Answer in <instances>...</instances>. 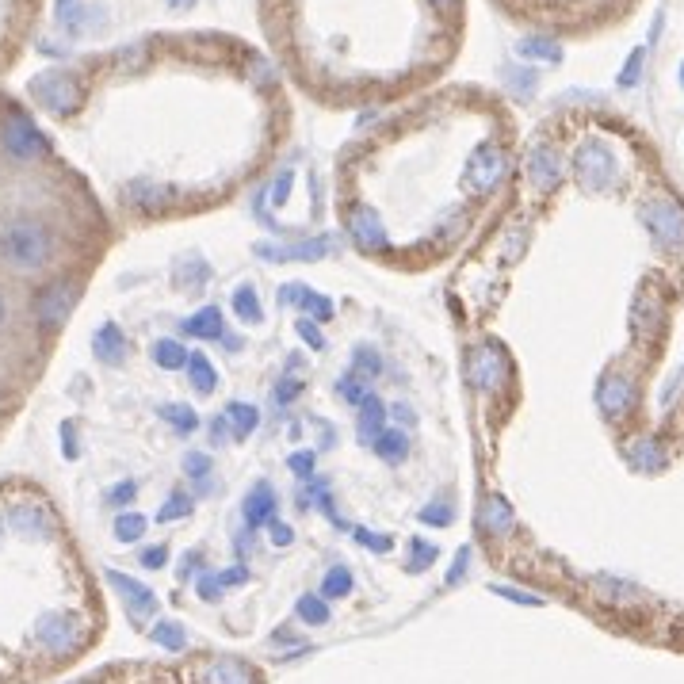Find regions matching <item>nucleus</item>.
<instances>
[{
  "label": "nucleus",
  "instance_id": "1",
  "mask_svg": "<svg viewBox=\"0 0 684 684\" xmlns=\"http://www.w3.org/2000/svg\"><path fill=\"white\" fill-rule=\"evenodd\" d=\"M58 241L39 218H12L0 226V260L12 272H39L54 260Z\"/></svg>",
  "mask_w": 684,
  "mask_h": 684
},
{
  "label": "nucleus",
  "instance_id": "40",
  "mask_svg": "<svg viewBox=\"0 0 684 684\" xmlns=\"http://www.w3.org/2000/svg\"><path fill=\"white\" fill-rule=\"evenodd\" d=\"M184 471L188 478H195L203 490H207V474H211V455H203V451H188L184 455Z\"/></svg>",
  "mask_w": 684,
  "mask_h": 684
},
{
  "label": "nucleus",
  "instance_id": "57",
  "mask_svg": "<svg viewBox=\"0 0 684 684\" xmlns=\"http://www.w3.org/2000/svg\"><path fill=\"white\" fill-rule=\"evenodd\" d=\"M295 394H299V379H287V383L276 390V402H291Z\"/></svg>",
  "mask_w": 684,
  "mask_h": 684
},
{
  "label": "nucleus",
  "instance_id": "26",
  "mask_svg": "<svg viewBox=\"0 0 684 684\" xmlns=\"http://www.w3.org/2000/svg\"><path fill=\"white\" fill-rule=\"evenodd\" d=\"M226 425H230V432H234L237 440H245V436L257 432V425H260L257 406H249V402H230V406H226Z\"/></svg>",
  "mask_w": 684,
  "mask_h": 684
},
{
  "label": "nucleus",
  "instance_id": "6",
  "mask_svg": "<svg viewBox=\"0 0 684 684\" xmlns=\"http://www.w3.org/2000/svg\"><path fill=\"white\" fill-rule=\"evenodd\" d=\"M0 142H4L8 157H16V161H43L46 153H50L46 134L35 127L31 115H23V111H8V115H4V123H0Z\"/></svg>",
  "mask_w": 684,
  "mask_h": 684
},
{
  "label": "nucleus",
  "instance_id": "31",
  "mask_svg": "<svg viewBox=\"0 0 684 684\" xmlns=\"http://www.w3.org/2000/svg\"><path fill=\"white\" fill-rule=\"evenodd\" d=\"M234 310L241 321H260V299H257V287H253V283H241L234 291Z\"/></svg>",
  "mask_w": 684,
  "mask_h": 684
},
{
  "label": "nucleus",
  "instance_id": "2",
  "mask_svg": "<svg viewBox=\"0 0 684 684\" xmlns=\"http://www.w3.org/2000/svg\"><path fill=\"white\" fill-rule=\"evenodd\" d=\"M27 92L50 115H73L85 104V88H81V81L69 69H43V73H35Z\"/></svg>",
  "mask_w": 684,
  "mask_h": 684
},
{
  "label": "nucleus",
  "instance_id": "29",
  "mask_svg": "<svg viewBox=\"0 0 684 684\" xmlns=\"http://www.w3.org/2000/svg\"><path fill=\"white\" fill-rule=\"evenodd\" d=\"M188 375H192V386L199 390V394H211L214 386H218V371L211 367V360L207 356H188Z\"/></svg>",
  "mask_w": 684,
  "mask_h": 684
},
{
  "label": "nucleus",
  "instance_id": "52",
  "mask_svg": "<svg viewBox=\"0 0 684 684\" xmlns=\"http://www.w3.org/2000/svg\"><path fill=\"white\" fill-rule=\"evenodd\" d=\"M176 272H180V279H184V283H203V279H207V264H203V260H192L188 268L180 264Z\"/></svg>",
  "mask_w": 684,
  "mask_h": 684
},
{
  "label": "nucleus",
  "instance_id": "37",
  "mask_svg": "<svg viewBox=\"0 0 684 684\" xmlns=\"http://www.w3.org/2000/svg\"><path fill=\"white\" fill-rule=\"evenodd\" d=\"M157 413H161V417H165V421H169L176 432H184V436H188V432L199 425V417H195L192 406H161Z\"/></svg>",
  "mask_w": 684,
  "mask_h": 684
},
{
  "label": "nucleus",
  "instance_id": "61",
  "mask_svg": "<svg viewBox=\"0 0 684 684\" xmlns=\"http://www.w3.org/2000/svg\"><path fill=\"white\" fill-rule=\"evenodd\" d=\"M169 4H172V8H192L195 0H169Z\"/></svg>",
  "mask_w": 684,
  "mask_h": 684
},
{
  "label": "nucleus",
  "instance_id": "56",
  "mask_svg": "<svg viewBox=\"0 0 684 684\" xmlns=\"http://www.w3.org/2000/svg\"><path fill=\"white\" fill-rule=\"evenodd\" d=\"M493 593H501V597H509V600H520V604H539V597H528V593H516V589H509V585H497Z\"/></svg>",
  "mask_w": 684,
  "mask_h": 684
},
{
  "label": "nucleus",
  "instance_id": "17",
  "mask_svg": "<svg viewBox=\"0 0 684 684\" xmlns=\"http://www.w3.org/2000/svg\"><path fill=\"white\" fill-rule=\"evenodd\" d=\"M92 352H96V360L107 367L123 364V356H127V337H123V329H119L115 321L100 325L96 337H92Z\"/></svg>",
  "mask_w": 684,
  "mask_h": 684
},
{
  "label": "nucleus",
  "instance_id": "8",
  "mask_svg": "<svg viewBox=\"0 0 684 684\" xmlns=\"http://www.w3.org/2000/svg\"><path fill=\"white\" fill-rule=\"evenodd\" d=\"M77 302H81V287L69 283V279H54V283H46L43 291H39L35 314H39V321H43L46 329H58L77 310Z\"/></svg>",
  "mask_w": 684,
  "mask_h": 684
},
{
  "label": "nucleus",
  "instance_id": "9",
  "mask_svg": "<svg viewBox=\"0 0 684 684\" xmlns=\"http://www.w3.org/2000/svg\"><path fill=\"white\" fill-rule=\"evenodd\" d=\"M8 528L23 539H50L54 535V516L43 501H12L8 505Z\"/></svg>",
  "mask_w": 684,
  "mask_h": 684
},
{
  "label": "nucleus",
  "instance_id": "41",
  "mask_svg": "<svg viewBox=\"0 0 684 684\" xmlns=\"http://www.w3.org/2000/svg\"><path fill=\"white\" fill-rule=\"evenodd\" d=\"M642 62H646V50H642V46H635V50H631V58H627V65H623V73H620V85L623 88H635V85H639Z\"/></svg>",
  "mask_w": 684,
  "mask_h": 684
},
{
  "label": "nucleus",
  "instance_id": "7",
  "mask_svg": "<svg viewBox=\"0 0 684 684\" xmlns=\"http://www.w3.org/2000/svg\"><path fill=\"white\" fill-rule=\"evenodd\" d=\"M505 169H509L505 150H501L497 142H482V146L471 153V161H467V169L459 176V184H463L471 195H490L493 188L501 184Z\"/></svg>",
  "mask_w": 684,
  "mask_h": 684
},
{
  "label": "nucleus",
  "instance_id": "38",
  "mask_svg": "<svg viewBox=\"0 0 684 684\" xmlns=\"http://www.w3.org/2000/svg\"><path fill=\"white\" fill-rule=\"evenodd\" d=\"M142 532H146V516L123 513L115 520V539H119V543H134V539H142Z\"/></svg>",
  "mask_w": 684,
  "mask_h": 684
},
{
  "label": "nucleus",
  "instance_id": "62",
  "mask_svg": "<svg viewBox=\"0 0 684 684\" xmlns=\"http://www.w3.org/2000/svg\"><path fill=\"white\" fill-rule=\"evenodd\" d=\"M681 88H684V62H681Z\"/></svg>",
  "mask_w": 684,
  "mask_h": 684
},
{
  "label": "nucleus",
  "instance_id": "43",
  "mask_svg": "<svg viewBox=\"0 0 684 684\" xmlns=\"http://www.w3.org/2000/svg\"><path fill=\"white\" fill-rule=\"evenodd\" d=\"M356 543L367 547V551H375V555H386V551L394 547V539H390V535H375V532H367V528H356Z\"/></svg>",
  "mask_w": 684,
  "mask_h": 684
},
{
  "label": "nucleus",
  "instance_id": "30",
  "mask_svg": "<svg viewBox=\"0 0 684 684\" xmlns=\"http://www.w3.org/2000/svg\"><path fill=\"white\" fill-rule=\"evenodd\" d=\"M299 620L310 623V627H325L329 623V604H325V597H318V593L299 597Z\"/></svg>",
  "mask_w": 684,
  "mask_h": 684
},
{
  "label": "nucleus",
  "instance_id": "14",
  "mask_svg": "<svg viewBox=\"0 0 684 684\" xmlns=\"http://www.w3.org/2000/svg\"><path fill=\"white\" fill-rule=\"evenodd\" d=\"M528 180L535 192H555L562 184V157L555 146H535L528 153Z\"/></svg>",
  "mask_w": 684,
  "mask_h": 684
},
{
  "label": "nucleus",
  "instance_id": "21",
  "mask_svg": "<svg viewBox=\"0 0 684 684\" xmlns=\"http://www.w3.org/2000/svg\"><path fill=\"white\" fill-rule=\"evenodd\" d=\"M283 302H299L302 314H306L310 321L333 318V302L314 295V291H310V287H302V283H287V287H283Z\"/></svg>",
  "mask_w": 684,
  "mask_h": 684
},
{
  "label": "nucleus",
  "instance_id": "47",
  "mask_svg": "<svg viewBox=\"0 0 684 684\" xmlns=\"http://www.w3.org/2000/svg\"><path fill=\"white\" fill-rule=\"evenodd\" d=\"M291 184H295V172L283 169L276 176V184H272V199H276V203H287V199H291Z\"/></svg>",
  "mask_w": 684,
  "mask_h": 684
},
{
  "label": "nucleus",
  "instance_id": "12",
  "mask_svg": "<svg viewBox=\"0 0 684 684\" xmlns=\"http://www.w3.org/2000/svg\"><path fill=\"white\" fill-rule=\"evenodd\" d=\"M107 585L123 597V604L130 608V616H134V620H146V616L157 612V597H153L142 581L127 578V574H119V570H107Z\"/></svg>",
  "mask_w": 684,
  "mask_h": 684
},
{
  "label": "nucleus",
  "instance_id": "5",
  "mask_svg": "<svg viewBox=\"0 0 684 684\" xmlns=\"http://www.w3.org/2000/svg\"><path fill=\"white\" fill-rule=\"evenodd\" d=\"M85 635H88L85 620L73 616V612H46L43 620L35 623V639H39V646L50 650L54 658L77 654V650L85 646Z\"/></svg>",
  "mask_w": 684,
  "mask_h": 684
},
{
  "label": "nucleus",
  "instance_id": "58",
  "mask_svg": "<svg viewBox=\"0 0 684 684\" xmlns=\"http://www.w3.org/2000/svg\"><path fill=\"white\" fill-rule=\"evenodd\" d=\"M249 578V574H245V570H241V566H234V570H226V574H222V585H241V581Z\"/></svg>",
  "mask_w": 684,
  "mask_h": 684
},
{
  "label": "nucleus",
  "instance_id": "34",
  "mask_svg": "<svg viewBox=\"0 0 684 684\" xmlns=\"http://www.w3.org/2000/svg\"><path fill=\"white\" fill-rule=\"evenodd\" d=\"M352 593V574L348 566H333L321 581V597H348Z\"/></svg>",
  "mask_w": 684,
  "mask_h": 684
},
{
  "label": "nucleus",
  "instance_id": "27",
  "mask_svg": "<svg viewBox=\"0 0 684 684\" xmlns=\"http://www.w3.org/2000/svg\"><path fill=\"white\" fill-rule=\"evenodd\" d=\"M150 352H153V364L165 367V371H180V367H188V348H184L180 341H172V337L157 341Z\"/></svg>",
  "mask_w": 684,
  "mask_h": 684
},
{
  "label": "nucleus",
  "instance_id": "13",
  "mask_svg": "<svg viewBox=\"0 0 684 684\" xmlns=\"http://www.w3.org/2000/svg\"><path fill=\"white\" fill-rule=\"evenodd\" d=\"M471 379L478 390H497V386L509 379V364H505V352L497 344L478 348L471 360Z\"/></svg>",
  "mask_w": 684,
  "mask_h": 684
},
{
  "label": "nucleus",
  "instance_id": "39",
  "mask_svg": "<svg viewBox=\"0 0 684 684\" xmlns=\"http://www.w3.org/2000/svg\"><path fill=\"white\" fill-rule=\"evenodd\" d=\"M432 558H436V547L425 543V539H413V543H409V574L428 570V566H432Z\"/></svg>",
  "mask_w": 684,
  "mask_h": 684
},
{
  "label": "nucleus",
  "instance_id": "19",
  "mask_svg": "<svg viewBox=\"0 0 684 684\" xmlns=\"http://www.w3.org/2000/svg\"><path fill=\"white\" fill-rule=\"evenodd\" d=\"M127 203L130 207H138V211H161L165 203H172V188L165 184H153V180H134L127 184Z\"/></svg>",
  "mask_w": 684,
  "mask_h": 684
},
{
  "label": "nucleus",
  "instance_id": "42",
  "mask_svg": "<svg viewBox=\"0 0 684 684\" xmlns=\"http://www.w3.org/2000/svg\"><path fill=\"white\" fill-rule=\"evenodd\" d=\"M192 513V497H169V505H161V513H157V520L161 524H169V520H180V516H188Z\"/></svg>",
  "mask_w": 684,
  "mask_h": 684
},
{
  "label": "nucleus",
  "instance_id": "55",
  "mask_svg": "<svg viewBox=\"0 0 684 684\" xmlns=\"http://www.w3.org/2000/svg\"><path fill=\"white\" fill-rule=\"evenodd\" d=\"M467 562H471V547L459 551V558H455V566H451V574H448V585H455V581L467 574Z\"/></svg>",
  "mask_w": 684,
  "mask_h": 684
},
{
  "label": "nucleus",
  "instance_id": "51",
  "mask_svg": "<svg viewBox=\"0 0 684 684\" xmlns=\"http://www.w3.org/2000/svg\"><path fill=\"white\" fill-rule=\"evenodd\" d=\"M268 539H272L276 547H287V543L295 539V532H291V528H287L283 520H268Z\"/></svg>",
  "mask_w": 684,
  "mask_h": 684
},
{
  "label": "nucleus",
  "instance_id": "48",
  "mask_svg": "<svg viewBox=\"0 0 684 684\" xmlns=\"http://www.w3.org/2000/svg\"><path fill=\"white\" fill-rule=\"evenodd\" d=\"M134 493H138L134 482H119V486H111V490H107V505H130V501H134Z\"/></svg>",
  "mask_w": 684,
  "mask_h": 684
},
{
  "label": "nucleus",
  "instance_id": "44",
  "mask_svg": "<svg viewBox=\"0 0 684 684\" xmlns=\"http://www.w3.org/2000/svg\"><path fill=\"white\" fill-rule=\"evenodd\" d=\"M421 520H425V524H432V528H444V524H451V505H448V501L425 505V509H421Z\"/></svg>",
  "mask_w": 684,
  "mask_h": 684
},
{
  "label": "nucleus",
  "instance_id": "33",
  "mask_svg": "<svg viewBox=\"0 0 684 684\" xmlns=\"http://www.w3.org/2000/svg\"><path fill=\"white\" fill-rule=\"evenodd\" d=\"M631 463H635L639 471H662L665 455L658 451V444H654V440H639V444L631 448Z\"/></svg>",
  "mask_w": 684,
  "mask_h": 684
},
{
  "label": "nucleus",
  "instance_id": "59",
  "mask_svg": "<svg viewBox=\"0 0 684 684\" xmlns=\"http://www.w3.org/2000/svg\"><path fill=\"white\" fill-rule=\"evenodd\" d=\"M432 8H436V12H444V16H451V12L459 8V0H432Z\"/></svg>",
  "mask_w": 684,
  "mask_h": 684
},
{
  "label": "nucleus",
  "instance_id": "15",
  "mask_svg": "<svg viewBox=\"0 0 684 684\" xmlns=\"http://www.w3.org/2000/svg\"><path fill=\"white\" fill-rule=\"evenodd\" d=\"M597 402L608 417H627L635 409V383L627 375H608L597 390Z\"/></svg>",
  "mask_w": 684,
  "mask_h": 684
},
{
  "label": "nucleus",
  "instance_id": "25",
  "mask_svg": "<svg viewBox=\"0 0 684 684\" xmlns=\"http://www.w3.org/2000/svg\"><path fill=\"white\" fill-rule=\"evenodd\" d=\"M375 451H379V459H383V463L398 467V463L409 455V436L402 432V428H383V436L375 440Z\"/></svg>",
  "mask_w": 684,
  "mask_h": 684
},
{
  "label": "nucleus",
  "instance_id": "10",
  "mask_svg": "<svg viewBox=\"0 0 684 684\" xmlns=\"http://www.w3.org/2000/svg\"><path fill=\"white\" fill-rule=\"evenodd\" d=\"M337 249L333 237H310V241H295V245H272V241H260L257 257L264 260H325L329 253Z\"/></svg>",
  "mask_w": 684,
  "mask_h": 684
},
{
  "label": "nucleus",
  "instance_id": "32",
  "mask_svg": "<svg viewBox=\"0 0 684 684\" xmlns=\"http://www.w3.org/2000/svg\"><path fill=\"white\" fill-rule=\"evenodd\" d=\"M150 635H153V642H157V646H165V650H184V646H188V635H184V623L165 620V623H157V627H153Z\"/></svg>",
  "mask_w": 684,
  "mask_h": 684
},
{
  "label": "nucleus",
  "instance_id": "18",
  "mask_svg": "<svg viewBox=\"0 0 684 684\" xmlns=\"http://www.w3.org/2000/svg\"><path fill=\"white\" fill-rule=\"evenodd\" d=\"M241 516H245L249 528H260V524L276 520V490L268 482H257L253 493L245 497V505H241Z\"/></svg>",
  "mask_w": 684,
  "mask_h": 684
},
{
  "label": "nucleus",
  "instance_id": "22",
  "mask_svg": "<svg viewBox=\"0 0 684 684\" xmlns=\"http://www.w3.org/2000/svg\"><path fill=\"white\" fill-rule=\"evenodd\" d=\"M203 684H253V669L234 658H218L203 665Z\"/></svg>",
  "mask_w": 684,
  "mask_h": 684
},
{
  "label": "nucleus",
  "instance_id": "4",
  "mask_svg": "<svg viewBox=\"0 0 684 684\" xmlns=\"http://www.w3.org/2000/svg\"><path fill=\"white\" fill-rule=\"evenodd\" d=\"M642 222L662 253H684V207L677 199H650L642 207Z\"/></svg>",
  "mask_w": 684,
  "mask_h": 684
},
{
  "label": "nucleus",
  "instance_id": "49",
  "mask_svg": "<svg viewBox=\"0 0 684 684\" xmlns=\"http://www.w3.org/2000/svg\"><path fill=\"white\" fill-rule=\"evenodd\" d=\"M195 589H199V597H203V600H218V597H222V581L214 578V574H199Z\"/></svg>",
  "mask_w": 684,
  "mask_h": 684
},
{
  "label": "nucleus",
  "instance_id": "16",
  "mask_svg": "<svg viewBox=\"0 0 684 684\" xmlns=\"http://www.w3.org/2000/svg\"><path fill=\"white\" fill-rule=\"evenodd\" d=\"M478 528L486 535H509L516 528V513L505 497H486L478 509Z\"/></svg>",
  "mask_w": 684,
  "mask_h": 684
},
{
  "label": "nucleus",
  "instance_id": "36",
  "mask_svg": "<svg viewBox=\"0 0 684 684\" xmlns=\"http://www.w3.org/2000/svg\"><path fill=\"white\" fill-rule=\"evenodd\" d=\"M505 85H509V92L520 96V100H532L535 96V73L532 69H505Z\"/></svg>",
  "mask_w": 684,
  "mask_h": 684
},
{
  "label": "nucleus",
  "instance_id": "46",
  "mask_svg": "<svg viewBox=\"0 0 684 684\" xmlns=\"http://www.w3.org/2000/svg\"><path fill=\"white\" fill-rule=\"evenodd\" d=\"M299 337L310 348H325V337H321V329H318V321H310V318H299Z\"/></svg>",
  "mask_w": 684,
  "mask_h": 684
},
{
  "label": "nucleus",
  "instance_id": "28",
  "mask_svg": "<svg viewBox=\"0 0 684 684\" xmlns=\"http://www.w3.org/2000/svg\"><path fill=\"white\" fill-rule=\"evenodd\" d=\"M516 54H520V58H535V62H562V46H558L555 39H539V35L516 43Z\"/></svg>",
  "mask_w": 684,
  "mask_h": 684
},
{
  "label": "nucleus",
  "instance_id": "53",
  "mask_svg": "<svg viewBox=\"0 0 684 684\" xmlns=\"http://www.w3.org/2000/svg\"><path fill=\"white\" fill-rule=\"evenodd\" d=\"M165 558H169V547H146V551H142V566H146V570H161Z\"/></svg>",
  "mask_w": 684,
  "mask_h": 684
},
{
  "label": "nucleus",
  "instance_id": "60",
  "mask_svg": "<svg viewBox=\"0 0 684 684\" xmlns=\"http://www.w3.org/2000/svg\"><path fill=\"white\" fill-rule=\"evenodd\" d=\"M4 318H8V299L0 295V325H4Z\"/></svg>",
  "mask_w": 684,
  "mask_h": 684
},
{
  "label": "nucleus",
  "instance_id": "50",
  "mask_svg": "<svg viewBox=\"0 0 684 684\" xmlns=\"http://www.w3.org/2000/svg\"><path fill=\"white\" fill-rule=\"evenodd\" d=\"M249 65H253V81H257V85H276V73H272V65L264 62V58H257V54H253V58H249Z\"/></svg>",
  "mask_w": 684,
  "mask_h": 684
},
{
  "label": "nucleus",
  "instance_id": "3",
  "mask_svg": "<svg viewBox=\"0 0 684 684\" xmlns=\"http://www.w3.org/2000/svg\"><path fill=\"white\" fill-rule=\"evenodd\" d=\"M574 176H578V184L585 188V192H608L612 184H616V176H620V169H616V153L608 150L604 142H597V138H589V142H581L578 153H574Z\"/></svg>",
  "mask_w": 684,
  "mask_h": 684
},
{
  "label": "nucleus",
  "instance_id": "24",
  "mask_svg": "<svg viewBox=\"0 0 684 684\" xmlns=\"http://www.w3.org/2000/svg\"><path fill=\"white\" fill-rule=\"evenodd\" d=\"M92 12L96 8H88L85 0H58V23L69 35H85L88 27H92Z\"/></svg>",
  "mask_w": 684,
  "mask_h": 684
},
{
  "label": "nucleus",
  "instance_id": "23",
  "mask_svg": "<svg viewBox=\"0 0 684 684\" xmlns=\"http://www.w3.org/2000/svg\"><path fill=\"white\" fill-rule=\"evenodd\" d=\"M184 337H199V341H218L222 337V314H218V306H203L195 318H188L184 325Z\"/></svg>",
  "mask_w": 684,
  "mask_h": 684
},
{
  "label": "nucleus",
  "instance_id": "35",
  "mask_svg": "<svg viewBox=\"0 0 684 684\" xmlns=\"http://www.w3.org/2000/svg\"><path fill=\"white\" fill-rule=\"evenodd\" d=\"M352 367H356V371H352V375H356V379H375V375H379V367H383V360H379V352H375V348H371V344H360V348H356V356H352Z\"/></svg>",
  "mask_w": 684,
  "mask_h": 684
},
{
  "label": "nucleus",
  "instance_id": "11",
  "mask_svg": "<svg viewBox=\"0 0 684 684\" xmlns=\"http://www.w3.org/2000/svg\"><path fill=\"white\" fill-rule=\"evenodd\" d=\"M348 234L356 241V249H364V253H383L386 249V230L383 222H379V214L371 211V207H352L348 214Z\"/></svg>",
  "mask_w": 684,
  "mask_h": 684
},
{
  "label": "nucleus",
  "instance_id": "20",
  "mask_svg": "<svg viewBox=\"0 0 684 684\" xmlns=\"http://www.w3.org/2000/svg\"><path fill=\"white\" fill-rule=\"evenodd\" d=\"M383 421H386L383 402H379L375 394H367L364 402H360V417H356V436H360V444H371V448H375V440L383 436Z\"/></svg>",
  "mask_w": 684,
  "mask_h": 684
},
{
  "label": "nucleus",
  "instance_id": "54",
  "mask_svg": "<svg viewBox=\"0 0 684 684\" xmlns=\"http://www.w3.org/2000/svg\"><path fill=\"white\" fill-rule=\"evenodd\" d=\"M341 394L348 398V402H364V398H367V390L360 386V379H356V375L341 379Z\"/></svg>",
  "mask_w": 684,
  "mask_h": 684
},
{
  "label": "nucleus",
  "instance_id": "45",
  "mask_svg": "<svg viewBox=\"0 0 684 684\" xmlns=\"http://www.w3.org/2000/svg\"><path fill=\"white\" fill-rule=\"evenodd\" d=\"M287 467L299 474V478H314V451H295L287 459Z\"/></svg>",
  "mask_w": 684,
  "mask_h": 684
}]
</instances>
